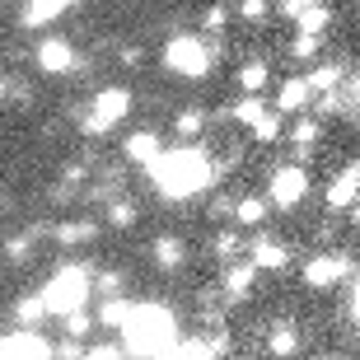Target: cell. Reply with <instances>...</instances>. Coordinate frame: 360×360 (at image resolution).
I'll list each match as a JSON object with an SVG mask.
<instances>
[{"label":"cell","instance_id":"obj_1","mask_svg":"<svg viewBox=\"0 0 360 360\" xmlns=\"http://www.w3.org/2000/svg\"><path fill=\"white\" fill-rule=\"evenodd\" d=\"M146 169H150V183L160 187V197H169V201H187V197H197V192H206L215 183V164L201 146L160 150Z\"/></svg>","mask_w":360,"mask_h":360},{"label":"cell","instance_id":"obj_2","mask_svg":"<svg viewBox=\"0 0 360 360\" xmlns=\"http://www.w3.org/2000/svg\"><path fill=\"white\" fill-rule=\"evenodd\" d=\"M117 337L127 347V356H178V342H183L174 309L155 304V300H146V304L131 300V314L117 328Z\"/></svg>","mask_w":360,"mask_h":360},{"label":"cell","instance_id":"obj_3","mask_svg":"<svg viewBox=\"0 0 360 360\" xmlns=\"http://www.w3.org/2000/svg\"><path fill=\"white\" fill-rule=\"evenodd\" d=\"M89 295H94V271L80 267V262H66V267H56L52 276H47L42 304H47V314L66 319V314H75V309L89 304Z\"/></svg>","mask_w":360,"mask_h":360},{"label":"cell","instance_id":"obj_4","mask_svg":"<svg viewBox=\"0 0 360 360\" xmlns=\"http://www.w3.org/2000/svg\"><path fill=\"white\" fill-rule=\"evenodd\" d=\"M211 61H215V52L197 33H178V38H169V47H164V66L174 70V75H183V80H201V75L211 70Z\"/></svg>","mask_w":360,"mask_h":360},{"label":"cell","instance_id":"obj_5","mask_svg":"<svg viewBox=\"0 0 360 360\" xmlns=\"http://www.w3.org/2000/svg\"><path fill=\"white\" fill-rule=\"evenodd\" d=\"M131 112V89H103V94H94V103H89V112H84V131L89 136H103V131H112L122 117Z\"/></svg>","mask_w":360,"mask_h":360},{"label":"cell","instance_id":"obj_6","mask_svg":"<svg viewBox=\"0 0 360 360\" xmlns=\"http://www.w3.org/2000/svg\"><path fill=\"white\" fill-rule=\"evenodd\" d=\"M42 360V356H56L52 351V342H47V337L38 333V328H14V333H5L0 337V360Z\"/></svg>","mask_w":360,"mask_h":360},{"label":"cell","instance_id":"obj_7","mask_svg":"<svg viewBox=\"0 0 360 360\" xmlns=\"http://www.w3.org/2000/svg\"><path fill=\"white\" fill-rule=\"evenodd\" d=\"M304 197H309V174L300 169V164H285V169H276V174H271V201H276L281 211L300 206Z\"/></svg>","mask_w":360,"mask_h":360},{"label":"cell","instance_id":"obj_8","mask_svg":"<svg viewBox=\"0 0 360 360\" xmlns=\"http://www.w3.org/2000/svg\"><path fill=\"white\" fill-rule=\"evenodd\" d=\"M38 70L42 75H70V70H80V61H75V47H70V38H42L38 42Z\"/></svg>","mask_w":360,"mask_h":360},{"label":"cell","instance_id":"obj_9","mask_svg":"<svg viewBox=\"0 0 360 360\" xmlns=\"http://www.w3.org/2000/svg\"><path fill=\"white\" fill-rule=\"evenodd\" d=\"M347 271H351V257H347V253H319V257L304 267V285H314V290H328V285H337Z\"/></svg>","mask_w":360,"mask_h":360},{"label":"cell","instance_id":"obj_10","mask_svg":"<svg viewBox=\"0 0 360 360\" xmlns=\"http://www.w3.org/2000/svg\"><path fill=\"white\" fill-rule=\"evenodd\" d=\"M356 201H360V164H347V169L333 178V187H328V206H333V211H347Z\"/></svg>","mask_w":360,"mask_h":360},{"label":"cell","instance_id":"obj_11","mask_svg":"<svg viewBox=\"0 0 360 360\" xmlns=\"http://www.w3.org/2000/svg\"><path fill=\"white\" fill-rule=\"evenodd\" d=\"M253 281H257V262H253V257H248V262H229V271H225V295H229V304L248 300Z\"/></svg>","mask_w":360,"mask_h":360},{"label":"cell","instance_id":"obj_12","mask_svg":"<svg viewBox=\"0 0 360 360\" xmlns=\"http://www.w3.org/2000/svg\"><path fill=\"white\" fill-rule=\"evenodd\" d=\"M248 257H253L257 267L281 271L285 262H290V248H285V243H276V239H267V234H257V239H253V248H248Z\"/></svg>","mask_w":360,"mask_h":360},{"label":"cell","instance_id":"obj_13","mask_svg":"<svg viewBox=\"0 0 360 360\" xmlns=\"http://www.w3.org/2000/svg\"><path fill=\"white\" fill-rule=\"evenodd\" d=\"M70 5H75V0H28V5H24V28L52 24V19H61Z\"/></svg>","mask_w":360,"mask_h":360},{"label":"cell","instance_id":"obj_14","mask_svg":"<svg viewBox=\"0 0 360 360\" xmlns=\"http://www.w3.org/2000/svg\"><path fill=\"white\" fill-rule=\"evenodd\" d=\"M160 136L155 131H136V136H127V146H122V155H127V160L131 164H150L155 160V155H160Z\"/></svg>","mask_w":360,"mask_h":360},{"label":"cell","instance_id":"obj_15","mask_svg":"<svg viewBox=\"0 0 360 360\" xmlns=\"http://www.w3.org/2000/svg\"><path fill=\"white\" fill-rule=\"evenodd\" d=\"M309 94H314V84L295 75V80H285V84H281V94H276V108H281V112H304Z\"/></svg>","mask_w":360,"mask_h":360},{"label":"cell","instance_id":"obj_16","mask_svg":"<svg viewBox=\"0 0 360 360\" xmlns=\"http://www.w3.org/2000/svg\"><path fill=\"white\" fill-rule=\"evenodd\" d=\"M127 314H131V300H127V295H103V304H98V328L117 333L122 323H127Z\"/></svg>","mask_w":360,"mask_h":360},{"label":"cell","instance_id":"obj_17","mask_svg":"<svg viewBox=\"0 0 360 360\" xmlns=\"http://www.w3.org/2000/svg\"><path fill=\"white\" fill-rule=\"evenodd\" d=\"M183 257H187V248L174 239V234H160V239H155V262H160L164 271H178V267H183Z\"/></svg>","mask_w":360,"mask_h":360},{"label":"cell","instance_id":"obj_18","mask_svg":"<svg viewBox=\"0 0 360 360\" xmlns=\"http://www.w3.org/2000/svg\"><path fill=\"white\" fill-rule=\"evenodd\" d=\"M225 351V342L220 337H187V342H178V356H220Z\"/></svg>","mask_w":360,"mask_h":360},{"label":"cell","instance_id":"obj_19","mask_svg":"<svg viewBox=\"0 0 360 360\" xmlns=\"http://www.w3.org/2000/svg\"><path fill=\"white\" fill-rule=\"evenodd\" d=\"M328 19H333V14H328V5H323V0H314V5L295 19V24H300V33H323V28H328Z\"/></svg>","mask_w":360,"mask_h":360},{"label":"cell","instance_id":"obj_20","mask_svg":"<svg viewBox=\"0 0 360 360\" xmlns=\"http://www.w3.org/2000/svg\"><path fill=\"white\" fill-rule=\"evenodd\" d=\"M234 220H239V225H262V220H267V201L243 197L239 206H234Z\"/></svg>","mask_w":360,"mask_h":360},{"label":"cell","instance_id":"obj_21","mask_svg":"<svg viewBox=\"0 0 360 360\" xmlns=\"http://www.w3.org/2000/svg\"><path fill=\"white\" fill-rule=\"evenodd\" d=\"M42 314H47V304H42V290H38V295H24V300L14 304V319L28 323V328H33V323H38Z\"/></svg>","mask_w":360,"mask_h":360},{"label":"cell","instance_id":"obj_22","mask_svg":"<svg viewBox=\"0 0 360 360\" xmlns=\"http://www.w3.org/2000/svg\"><path fill=\"white\" fill-rule=\"evenodd\" d=\"M98 234V225H89V220H70V225H56V239L61 243H84Z\"/></svg>","mask_w":360,"mask_h":360},{"label":"cell","instance_id":"obj_23","mask_svg":"<svg viewBox=\"0 0 360 360\" xmlns=\"http://www.w3.org/2000/svg\"><path fill=\"white\" fill-rule=\"evenodd\" d=\"M309 84H314V89H337V84H342V66H337V61L314 66V70H309Z\"/></svg>","mask_w":360,"mask_h":360},{"label":"cell","instance_id":"obj_24","mask_svg":"<svg viewBox=\"0 0 360 360\" xmlns=\"http://www.w3.org/2000/svg\"><path fill=\"white\" fill-rule=\"evenodd\" d=\"M239 84L248 94H257L262 84H267V66H262V61H243V66H239Z\"/></svg>","mask_w":360,"mask_h":360},{"label":"cell","instance_id":"obj_25","mask_svg":"<svg viewBox=\"0 0 360 360\" xmlns=\"http://www.w3.org/2000/svg\"><path fill=\"white\" fill-rule=\"evenodd\" d=\"M281 117H285V112H281V108H276V112H262V117L253 122V136H257V141H262V146H267V141H276V136H281Z\"/></svg>","mask_w":360,"mask_h":360},{"label":"cell","instance_id":"obj_26","mask_svg":"<svg viewBox=\"0 0 360 360\" xmlns=\"http://www.w3.org/2000/svg\"><path fill=\"white\" fill-rule=\"evenodd\" d=\"M295 146H300V155H309V146H314V141H319V122L309 117V122H300V127H295V136H290Z\"/></svg>","mask_w":360,"mask_h":360},{"label":"cell","instance_id":"obj_27","mask_svg":"<svg viewBox=\"0 0 360 360\" xmlns=\"http://www.w3.org/2000/svg\"><path fill=\"white\" fill-rule=\"evenodd\" d=\"M131 220H136V206H131V201H112V211H108V225L127 229Z\"/></svg>","mask_w":360,"mask_h":360},{"label":"cell","instance_id":"obj_28","mask_svg":"<svg viewBox=\"0 0 360 360\" xmlns=\"http://www.w3.org/2000/svg\"><path fill=\"white\" fill-rule=\"evenodd\" d=\"M262 112H267V108L257 103V98H243V103H239V108H234V117H239V122H243V127H253V122H257V117H262Z\"/></svg>","mask_w":360,"mask_h":360},{"label":"cell","instance_id":"obj_29","mask_svg":"<svg viewBox=\"0 0 360 360\" xmlns=\"http://www.w3.org/2000/svg\"><path fill=\"white\" fill-rule=\"evenodd\" d=\"M66 333H70V337H84V333H89V314H84V309L66 314Z\"/></svg>","mask_w":360,"mask_h":360},{"label":"cell","instance_id":"obj_30","mask_svg":"<svg viewBox=\"0 0 360 360\" xmlns=\"http://www.w3.org/2000/svg\"><path fill=\"white\" fill-rule=\"evenodd\" d=\"M271 351H295V328H276V333H271Z\"/></svg>","mask_w":360,"mask_h":360},{"label":"cell","instance_id":"obj_31","mask_svg":"<svg viewBox=\"0 0 360 360\" xmlns=\"http://www.w3.org/2000/svg\"><path fill=\"white\" fill-rule=\"evenodd\" d=\"M290 52H295V56H314V52H319V33H300Z\"/></svg>","mask_w":360,"mask_h":360},{"label":"cell","instance_id":"obj_32","mask_svg":"<svg viewBox=\"0 0 360 360\" xmlns=\"http://www.w3.org/2000/svg\"><path fill=\"white\" fill-rule=\"evenodd\" d=\"M239 14L243 19H262L267 14V0H239Z\"/></svg>","mask_w":360,"mask_h":360},{"label":"cell","instance_id":"obj_33","mask_svg":"<svg viewBox=\"0 0 360 360\" xmlns=\"http://www.w3.org/2000/svg\"><path fill=\"white\" fill-rule=\"evenodd\" d=\"M178 131H183V136H197L201 131V112H183V117H178Z\"/></svg>","mask_w":360,"mask_h":360},{"label":"cell","instance_id":"obj_34","mask_svg":"<svg viewBox=\"0 0 360 360\" xmlns=\"http://www.w3.org/2000/svg\"><path fill=\"white\" fill-rule=\"evenodd\" d=\"M98 290L103 295H122V276L117 271H103V276H98Z\"/></svg>","mask_w":360,"mask_h":360},{"label":"cell","instance_id":"obj_35","mask_svg":"<svg viewBox=\"0 0 360 360\" xmlns=\"http://www.w3.org/2000/svg\"><path fill=\"white\" fill-rule=\"evenodd\" d=\"M309 5H314V0H281V14H285V19H300Z\"/></svg>","mask_w":360,"mask_h":360},{"label":"cell","instance_id":"obj_36","mask_svg":"<svg viewBox=\"0 0 360 360\" xmlns=\"http://www.w3.org/2000/svg\"><path fill=\"white\" fill-rule=\"evenodd\" d=\"M215 253H220V257H234V253H239V239H234V234H225V239H215Z\"/></svg>","mask_w":360,"mask_h":360},{"label":"cell","instance_id":"obj_37","mask_svg":"<svg viewBox=\"0 0 360 360\" xmlns=\"http://www.w3.org/2000/svg\"><path fill=\"white\" fill-rule=\"evenodd\" d=\"M206 28H215V33L225 28V10H220V5H211V10H206Z\"/></svg>","mask_w":360,"mask_h":360},{"label":"cell","instance_id":"obj_38","mask_svg":"<svg viewBox=\"0 0 360 360\" xmlns=\"http://www.w3.org/2000/svg\"><path fill=\"white\" fill-rule=\"evenodd\" d=\"M5 253H10L14 262H19V257H28V239H10V243H5Z\"/></svg>","mask_w":360,"mask_h":360},{"label":"cell","instance_id":"obj_39","mask_svg":"<svg viewBox=\"0 0 360 360\" xmlns=\"http://www.w3.org/2000/svg\"><path fill=\"white\" fill-rule=\"evenodd\" d=\"M356 319H360V285H356Z\"/></svg>","mask_w":360,"mask_h":360},{"label":"cell","instance_id":"obj_40","mask_svg":"<svg viewBox=\"0 0 360 360\" xmlns=\"http://www.w3.org/2000/svg\"><path fill=\"white\" fill-rule=\"evenodd\" d=\"M0 98H5V80H0Z\"/></svg>","mask_w":360,"mask_h":360}]
</instances>
